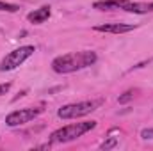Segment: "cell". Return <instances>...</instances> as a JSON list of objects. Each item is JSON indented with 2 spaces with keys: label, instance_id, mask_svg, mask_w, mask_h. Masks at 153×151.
I'll return each mask as SVG.
<instances>
[{
  "label": "cell",
  "instance_id": "6da1fadb",
  "mask_svg": "<svg viewBox=\"0 0 153 151\" xmlns=\"http://www.w3.org/2000/svg\"><path fill=\"white\" fill-rule=\"evenodd\" d=\"M98 61L96 53L91 50H82V52H73V53H66V55H59L52 61V70L55 73L66 75V73H73L78 70L89 68Z\"/></svg>",
  "mask_w": 153,
  "mask_h": 151
},
{
  "label": "cell",
  "instance_id": "7a4b0ae2",
  "mask_svg": "<svg viewBox=\"0 0 153 151\" xmlns=\"http://www.w3.org/2000/svg\"><path fill=\"white\" fill-rule=\"evenodd\" d=\"M93 128H96V121H84V123H73V124H68V126H62L59 130H55L52 135H50V142H70V141H75L78 137H82L84 133L91 132Z\"/></svg>",
  "mask_w": 153,
  "mask_h": 151
},
{
  "label": "cell",
  "instance_id": "3957f363",
  "mask_svg": "<svg viewBox=\"0 0 153 151\" xmlns=\"http://www.w3.org/2000/svg\"><path fill=\"white\" fill-rule=\"evenodd\" d=\"M100 105H102V100H89V101L68 103V105H62L57 110V115L61 119H78V117H84L87 114L94 112Z\"/></svg>",
  "mask_w": 153,
  "mask_h": 151
},
{
  "label": "cell",
  "instance_id": "277c9868",
  "mask_svg": "<svg viewBox=\"0 0 153 151\" xmlns=\"http://www.w3.org/2000/svg\"><path fill=\"white\" fill-rule=\"evenodd\" d=\"M36 52L34 46L30 44H25V46H20L13 52H9L2 61H0V71H11V70H16L18 66H22L32 53Z\"/></svg>",
  "mask_w": 153,
  "mask_h": 151
},
{
  "label": "cell",
  "instance_id": "5b68a950",
  "mask_svg": "<svg viewBox=\"0 0 153 151\" xmlns=\"http://www.w3.org/2000/svg\"><path fill=\"white\" fill-rule=\"evenodd\" d=\"M43 107H36V109H20V110H13L5 115V124L14 128V126H22L30 123L32 119H36L39 114L43 112Z\"/></svg>",
  "mask_w": 153,
  "mask_h": 151
},
{
  "label": "cell",
  "instance_id": "8992f818",
  "mask_svg": "<svg viewBox=\"0 0 153 151\" xmlns=\"http://www.w3.org/2000/svg\"><path fill=\"white\" fill-rule=\"evenodd\" d=\"M135 25H126V23H105V25H96V32H105V34H126L132 32Z\"/></svg>",
  "mask_w": 153,
  "mask_h": 151
},
{
  "label": "cell",
  "instance_id": "52a82bcc",
  "mask_svg": "<svg viewBox=\"0 0 153 151\" xmlns=\"http://www.w3.org/2000/svg\"><path fill=\"white\" fill-rule=\"evenodd\" d=\"M123 11H128V13H135V14H144V13H152L153 11V2L150 4H143V2H126L123 5Z\"/></svg>",
  "mask_w": 153,
  "mask_h": 151
},
{
  "label": "cell",
  "instance_id": "ba28073f",
  "mask_svg": "<svg viewBox=\"0 0 153 151\" xmlns=\"http://www.w3.org/2000/svg\"><path fill=\"white\" fill-rule=\"evenodd\" d=\"M50 18V7L48 5H45V7H39L36 11H32V13H29V16H27V20L30 21V23H43V21H46Z\"/></svg>",
  "mask_w": 153,
  "mask_h": 151
},
{
  "label": "cell",
  "instance_id": "9c48e42d",
  "mask_svg": "<svg viewBox=\"0 0 153 151\" xmlns=\"http://www.w3.org/2000/svg\"><path fill=\"white\" fill-rule=\"evenodd\" d=\"M128 0H102V2H94V9H123V5Z\"/></svg>",
  "mask_w": 153,
  "mask_h": 151
},
{
  "label": "cell",
  "instance_id": "30bf717a",
  "mask_svg": "<svg viewBox=\"0 0 153 151\" xmlns=\"http://www.w3.org/2000/svg\"><path fill=\"white\" fill-rule=\"evenodd\" d=\"M0 11H5V13H16V11H20V5H16V4H9V2H2V0H0Z\"/></svg>",
  "mask_w": 153,
  "mask_h": 151
},
{
  "label": "cell",
  "instance_id": "8fae6325",
  "mask_svg": "<svg viewBox=\"0 0 153 151\" xmlns=\"http://www.w3.org/2000/svg\"><path fill=\"white\" fill-rule=\"evenodd\" d=\"M117 146V139L116 137H111V139H107L105 142H102V146H100V150H112V148H116Z\"/></svg>",
  "mask_w": 153,
  "mask_h": 151
},
{
  "label": "cell",
  "instance_id": "7c38bea8",
  "mask_svg": "<svg viewBox=\"0 0 153 151\" xmlns=\"http://www.w3.org/2000/svg\"><path fill=\"white\" fill-rule=\"evenodd\" d=\"M132 98H134V93H132V91H126V93H123V94L117 98V101H119V105H125V103L132 101Z\"/></svg>",
  "mask_w": 153,
  "mask_h": 151
},
{
  "label": "cell",
  "instance_id": "4fadbf2b",
  "mask_svg": "<svg viewBox=\"0 0 153 151\" xmlns=\"http://www.w3.org/2000/svg\"><path fill=\"white\" fill-rule=\"evenodd\" d=\"M141 137H143L144 141H152L153 139V128H144V130L141 132Z\"/></svg>",
  "mask_w": 153,
  "mask_h": 151
},
{
  "label": "cell",
  "instance_id": "5bb4252c",
  "mask_svg": "<svg viewBox=\"0 0 153 151\" xmlns=\"http://www.w3.org/2000/svg\"><path fill=\"white\" fill-rule=\"evenodd\" d=\"M11 89V84L9 82H5V84H0V96H4L7 91Z\"/></svg>",
  "mask_w": 153,
  "mask_h": 151
}]
</instances>
